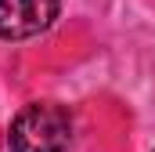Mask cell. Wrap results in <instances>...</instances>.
<instances>
[{
    "mask_svg": "<svg viewBox=\"0 0 155 152\" xmlns=\"http://www.w3.org/2000/svg\"><path fill=\"white\" fill-rule=\"evenodd\" d=\"M72 141V119L54 102H33L11 119V152H65Z\"/></svg>",
    "mask_w": 155,
    "mask_h": 152,
    "instance_id": "cell-1",
    "label": "cell"
},
{
    "mask_svg": "<svg viewBox=\"0 0 155 152\" xmlns=\"http://www.w3.org/2000/svg\"><path fill=\"white\" fill-rule=\"evenodd\" d=\"M61 0H0V40H29L51 29Z\"/></svg>",
    "mask_w": 155,
    "mask_h": 152,
    "instance_id": "cell-2",
    "label": "cell"
}]
</instances>
